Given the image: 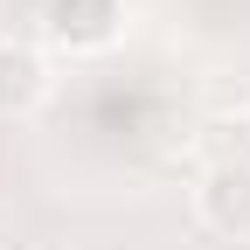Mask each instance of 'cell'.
I'll use <instances>...</instances> for the list:
<instances>
[{
  "mask_svg": "<svg viewBox=\"0 0 250 250\" xmlns=\"http://www.w3.org/2000/svg\"><path fill=\"white\" fill-rule=\"evenodd\" d=\"M125 21H132L125 0H42L35 35L56 56H104V49H118Z\"/></svg>",
  "mask_w": 250,
  "mask_h": 250,
  "instance_id": "cell-1",
  "label": "cell"
},
{
  "mask_svg": "<svg viewBox=\"0 0 250 250\" xmlns=\"http://www.w3.org/2000/svg\"><path fill=\"white\" fill-rule=\"evenodd\" d=\"M195 215L208 236H250V160H208L195 174Z\"/></svg>",
  "mask_w": 250,
  "mask_h": 250,
  "instance_id": "cell-2",
  "label": "cell"
},
{
  "mask_svg": "<svg viewBox=\"0 0 250 250\" xmlns=\"http://www.w3.org/2000/svg\"><path fill=\"white\" fill-rule=\"evenodd\" d=\"M56 90V62L42 42L0 35V118H35Z\"/></svg>",
  "mask_w": 250,
  "mask_h": 250,
  "instance_id": "cell-3",
  "label": "cell"
},
{
  "mask_svg": "<svg viewBox=\"0 0 250 250\" xmlns=\"http://www.w3.org/2000/svg\"><path fill=\"white\" fill-rule=\"evenodd\" d=\"M243 132H250V111H243Z\"/></svg>",
  "mask_w": 250,
  "mask_h": 250,
  "instance_id": "cell-4",
  "label": "cell"
}]
</instances>
